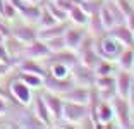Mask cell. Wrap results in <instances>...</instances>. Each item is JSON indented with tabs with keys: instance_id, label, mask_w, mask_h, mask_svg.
<instances>
[{
	"instance_id": "cell-1",
	"label": "cell",
	"mask_w": 134,
	"mask_h": 129,
	"mask_svg": "<svg viewBox=\"0 0 134 129\" xmlns=\"http://www.w3.org/2000/svg\"><path fill=\"white\" fill-rule=\"evenodd\" d=\"M90 115L88 105L77 102H69L64 100L62 107V119L55 122V126H62V127H79V124L84 121V117Z\"/></svg>"
},
{
	"instance_id": "cell-2",
	"label": "cell",
	"mask_w": 134,
	"mask_h": 129,
	"mask_svg": "<svg viewBox=\"0 0 134 129\" xmlns=\"http://www.w3.org/2000/svg\"><path fill=\"white\" fill-rule=\"evenodd\" d=\"M110 102L114 107V117L117 127H132V109L129 105V100L126 96L115 95Z\"/></svg>"
},
{
	"instance_id": "cell-3",
	"label": "cell",
	"mask_w": 134,
	"mask_h": 129,
	"mask_svg": "<svg viewBox=\"0 0 134 129\" xmlns=\"http://www.w3.org/2000/svg\"><path fill=\"white\" fill-rule=\"evenodd\" d=\"M95 48H96V52L100 53L102 59H108V60H114L115 62L117 55L120 53V50H122L124 47L114 38V36L105 33V35L95 38Z\"/></svg>"
},
{
	"instance_id": "cell-4",
	"label": "cell",
	"mask_w": 134,
	"mask_h": 129,
	"mask_svg": "<svg viewBox=\"0 0 134 129\" xmlns=\"http://www.w3.org/2000/svg\"><path fill=\"white\" fill-rule=\"evenodd\" d=\"M9 96L14 98L17 105H26L28 107V105H31L35 93H33L31 86L26 84L21 78H14L12 83L9 84Z\"/></svg>"
},
{
	"instance_id": "cell-5",
	"label": "cell",
	"mask_w": 134,
	"mask_h": 129,
	"mask_svg": "<svg viewBox=\"0 0 134 129\" xmlns=\"http://www.w3.org/2000/svg\"><path fill=\"white\" fill-rule=\"evenodd\" d=\"M98 91L102 100H112L117 95V88H115V74H103L95 78V84H93Z\"/></svg>"
},
{
	"instance_id": "cell-6",
	"label": "cell",
	"mask_w": 134,
	"mask_h": 129,
	"mask_svg": "<svg viewBox=\"0 0 134 129\" xmlns=\"http://www.w3.org/2000/svg\"><path fill=\"white\" fill-rule=\"evenodd\" d=\"M41 95H43V100L45 103H47L48 107V112H50L52 115V121H53V126H55V122H59L60 119H62V107H64V96L59 93H53V91H41Z\"/></svg>"
},
{
	"instance_id": "cell-7",
	"label": "cell",
	"mask_w": 134,
	"mask_h": 129,
	"mask_svg": "<svg viewBox=\"0 0 134 129\" xmlns=\"http://www.w3.org/2000/svg\"><path fill=\"white\" fill-rule=\"evenodd\" d=\"M88 35V29L86 26H77V24H71L67 26L65 33H64V40H65V47L71 48V50H77L79 45L83 43V40L86 38Z\"/></svg>"
},
{
	"instance_id": "cell-8",
	"label": "cell",
	"mask_w": 134,
	"mask_h": 129,
	"mask_svg": "<svg viewBox=\"0 0 134 129\" xmlns=\"http://www.w3.org/2000/svg\"><path fill=\"white\" fill-rule=\"evenodd\" d=\"M71 78L74 79V83L77 84H83V86H93L95 84V69H91V67L84 66L77 60L74 66L71 67Z\"/></svg>"
},
{
	"instance_id": "cell-9",
	"label": "cell",
	"mask_w": 134,
	"mask_h": 129,
	"mask_svg": "<svg viewBox=\"0 0 134 129\" xmlns=\"http://www.w3.org/2000/svg\"><path fill=\"white\" fill-rule=\"evenodd\" d=\"M50 48L48 45L40 38H35L31 41L24 43V50H23V57H29V59H38V60H45L50 55Z\"/></svg>"
},
{
	"instance_id": "cell-10",
	"label": "cell",
	"mask_w": 134,
	"mask_h": 129,
	"mask_svg": "<svg viewBox=\"0 0 134 129\" xmlns=\"http://www.w3.org/2000/svg\"><path fill=\"white\" fill-rule=\"evenodd\" d=\"M115 121L114 117V107L110 100H100L95 109V122L96 127H108Z\"/></svg>"
},
{
	"instance_id": "cell-11",
	"label": "cell",
	"mask_w": 134,
	"mask_h": 129,
	"mask_svg": "<svg viewBox=\"0 0 134 129\" xmlns=\"http://www.w3.org/2000/svg\"><path fill=\"white\" fill-rule=\"evenodd\" d=\"M31 112L35 114V117L38 119L45 127H52L53 126V121H52V115L48 112V107L43 100V95L38 93L33 96V102H31Z\"/></svg>"
},
{
	"instance_id": "cell-12",
	"label": "cell",
	"mask_w": 134,
	"mask_h": 129,
	"mask_svg": "<svg viewBox=\"0 0 134 129\" xmlns=\"http://www.w3.org/2000/svg\"><path fill=\"white\" fill-rule=\"evenodd\" d=\"M108 35L114 36L122 47H134V31L127 26L126 23H119L108 29Z\"/></svg>"
},
{
	"instance_id": "cell-13",
	"label": "cell",
	"mask_w": 134,
	"mask_h": 129,
	"mask_svg": "<svg viewBox=\"0 0 134 129\" xmlns=\"http://www.w3.org/2000/svg\"><path fill=\"white\" fill-rule=\"evenodd\" d=\"M74 84V79L69 76V78H53V76L47 74L43 78V90L53 91V93L64 95L71 86Z\"/></svg>"
},
{
	"instance_id": "cell-14",
	"label": "cell",
	"mask_w": 134,
	"mask_h": 129,
	"mask_svg": "<svg viewBox=\"0 0 134 129\" xmlns=\"http://www.w3.org/2000/svg\"><path fill=\"white\" fill-rule=\"evenodd\" d=\"M132 86H134L132 71L117 69V72H115V88H117V95L127 98V95H129V91H131Z\"/></svg>"
},
{
	"instance_id": "cell-15",
	"label": "cell",
	"mask_w": 134,
	"mask_h": 129,
	"mask_svg": "<svg viewBox=\"0 0 134 129\" xmlns=\"http://www.w3.org/2000/svg\"><path fill=\"white\" fill-rule=\"evenodd\" d=\"M90 95H91V86H83V84L74 83L62 96H64V100H69V102H77V103L88 105Z\"/></svg>"
},
{
	"instance_id": "cell-16",
	"label": "cell",
	"mask_w": 134,
	"mask_h": 129,
	"mask_svg": "<svg viewBox=\"0 0 134 129\" xmlns=\"http://www.w3.org/2000/svg\"><path fill=\"white\" fill-rule=\"evenodd\" d=\"M16 67L21 72H31V74H38V76H47V66L43 64V60H38V59L21 57L17 60Z\"/></svg>"
},
{
	"instance_id": "cell-17",
	"label": "cell",
	"mask_w": 134,
	"mask_h": 129,
	"mask_svg": "<svg viewBox=\"0 0 134 129\" xmlns=\"http://www.w3.org/2000/svg\"><path fill=\"white\" fill-rule=\"evenodd\" d=\"M10 35L16 36L19 41L28 43V41H31V40L38 38V28L31 26V23H28V21L23 19V23H21V24L10 28Z\"/></svg>"
},
{
	"instance_id": "cell-18",
	"label": "cell",
	"mask_w": 134,
	"mask_h": 129,
	"mask_svg": "<svg viewBox=\"0 0 134 129\" xmlns=\"http://www.w3.org/2000/svg\"><path fill=\"white\" fill-rule=\"evenodd\" d=\"M67 21L71 24H77V26H88V23H90V14H88L79 4H74L67 10Z\"/></svg>"
},
{
	"instance_id": "cell-19",
	"label": "cell",
	"mask_w": 134,
	"mask_h": 129,
	"mask_svg": "<svg viewBox=\"0 0 134 129\" xmlns=\"http://www.w3.org/2000/svg\"><path fill=\"white\" fill-rule=\"evenodd\" d=\"M19 12V16L23 17L24 21H28V23H35L38 21L40 14H41V5L40 4H28V2H23L17 9Z\"/></svg>"
},
{
	"instance_id": "cell-20",
	"label": "cell",
	"mask_w": 134,
	"mask_h": 129,
	"mask_svg": "<svg viewBox=\"0 0 134 129\" xmlns=\"http://www.w3.org/2000/svg\"><path fill=\"white\" fill-rule=\"evenodd\" d=\"M132 64H134V47H124L115 59V66H117V69L132 71Z\"/></svg>"
},
{
	"instance_id": "cell-21",
	"label": "cell",
	"mask_w": 134,
	"mask_h": 129,
	"mask_svg": "<svg viewBox=\"0 0 134 129\" xmlns=\"http://www.w3.org/2000/svg\"><path fill=\"white\" fill-rule=\"evenodd\" d=\"M98 14H100V19H102L103 26L107 28V31H108L112 26H115V24H117L115 14H114V10L110 9V5H108V2H107V0H103V4H102V7H100Z\"/></svg>"
},
{
	"instance_id": "cell-22",
	"label": "cell",
	"mask_w": 134,
	"mask_h": 129,
	"mask_svg": "<svg viewBox=\"0 0 134 129\" xmlns=\"http://www.w3.org/2000/svg\"><path fill=\"white\" fill-rule=\"evenodd\" d=\"M47 74L53 76V78H69L71 76V66L62 62H53L47 66Z\"/></svg>"
},
{
	"instance_id": "cell-23",
	"label": "cell",
	"mask_w": 134,
	"mask_h": 129,
	"mask_svg": "<svg viewBox=\"0 0 134 129\" xmlns=\"http://www.w3.org/2000/svg\"><path fill=\"white\" fill-rule=\"evenodd\" d=\"M117 72V66L114 60L108 59H102L95 67V74L96 76H103V74H115Z\"/></svg>"
},
{
	"instance_id": "cell-24",
	"label": "cell",
	"mask_w": 134,
	"mask_h": 129,
	"mask_svg": "<svg viewBox=\"0 0 134 129\" xmlns=\"http://www.w3.org/2000/svg\"><path fill=\"white\" fill-rule=\"evenodd\" d=\"M17 78H21L26 84H29L33 90L36 88H43V78L45 76H38V74H31V72H21L17 74Z\"/></svg>"
},
{
	"instance_id": "cell-25",
	"label": "cell",
	"mask_w": 134,
	"mask_h": 129,
	"mask_svg": "<svg viewBox=\"0 0 134 129\" xmlns=\"http://www.w3.org/2000/svg\"><path fill=\"white\" fill-rule=\"evenodd\" d=\"M55 23H59V21L48 12L47 7L41 5V14H40L38 21H36V28H48V26H52V24H55Z\"/></svg>"
},
{
	"instance_id": "cell-26",
	"label": "cell",
	"mask_w": 134,
	"mask_h": 129,
	"mask_svg": "<svg viewBox=\"0 0 134 129\" xmlns=\"http://www.w3.org/2000/svg\"><path fill=\"white\" fill-rule=\"evenodd\" d=\"M45 41V40H43ZM48 45V48H50V52H59V50H64L65 47V40H64V35L62 36H55V38H50L45 41Z\"/></svg>"
},
{
	"instance_id": "cell-27",
	"label": "cell",
	"mask_w": 134,
	"mask_h": 129,
	"mask_svg": "<svg viewBox=\"0 0 134 129\" xmlns=\"http://www.w3.org/2000/svg\"><path fill=\"white\" fill-rule=\"evenodd\" d=\"M9 114V105H7V96L0 95V115Z\"/></svg>"
},
{
	"instance_id": "cell-28",
	"label": "cell",
	"mask_w": 134,
	"mask_h": 129,
	"mask_svg": "<svg viewBox=\"0 0 134 129\" xmlns=\"http://www.w3.org/2000/svg\"><path fill=\"white\" fill-rule=\"evenodd\" d=\"M124 23H126L127 26H129L131 29H132V31H134V9H132V10H131L129 14H127V16H126V21H124Z\"/></svg>"
},
{
	"instance_id": "cell-29",
	"label": "cell",
	"mask_w": 134,
	"mask_h": 129,
	"mask_svg": "<svg viewBox=\"0 0 134 129\" xmlns=\"http://www.w3.org/2000/svg\"><path fill=\"white\" fill-rule=\"evenodd\" d=\"M23 2H28V4H41L43 0H23Z\"/></svg>"
},
{
	"instance_id": "cell-30",
	"label": "cell",
	"mask_w": 134,
	"mask_h": 129,
	"mask_svg": "<svg viewBox=\"0 0 134 129\" xmlns=\"http://www.w3.org/2000/svg\"><path fill=\"white\" fill-rule=\"evenodd\" d=\"M0 95H4V96H9V93H5L4 88H2V84H0Z\"/></svg>"
},
{
	"instance_id": "cell-31",
	"label": "cell",
	"mask_w": 134,
	"mask_h": 129,
	"mask_svg": "<svg viewBox=\"0 0 134 129\" xmlns=\"http://www.w3.org/2000/svg\"><path fill=\"white\" fill-rule=\"evenodd\" d=\"M132 74H134V64H132Z\"/></svg>"
}]
</instances>
